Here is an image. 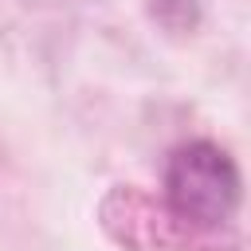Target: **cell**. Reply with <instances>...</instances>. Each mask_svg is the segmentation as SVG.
Instances as JSON below:
<instances>
[{"label":"cell","mask_w":251,"mask_h":251,"mask_svg":"<svg viewBox=\"0 0 251 251\" xmlns=\"http://www.w3.org/2000/svg\"><path fill=\"white\" fill-rule=\"evenodd\" d=\"M180 231H188L204 251L216 247L220 227L231 224L239 208V169L212 141H184L165 161V200Z\"/></svg>","instance_id":"cell-1"}]
</instances>
